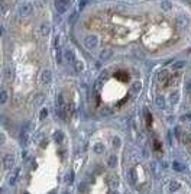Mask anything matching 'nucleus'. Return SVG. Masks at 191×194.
<instances>
[{
	"label": "nucleus",
	"instance_id": "obj_1",
	"mask_svg": "<svg viewBox=\"0 0 191 194\" xmlns=\"http://www.w3.org/2000/svg\"><path fill=\"white\" fill-rule=\"evenodd\" d=\"M33 13V5L30 2H23L20 6H19V15L20 16H30Z\"/></svg>",
	"mask_w": 191,
	"mask_h": 194
},
{
	"label": "nucleus",
	"instance_id": "obj_2",
	"mask_svg": "<svg viewBox=\"0 0 191 194\" xmlns=\"http://www.w3.org/2000/svg\"><path fill=\"white\" fill-rule=\"evenodd\" d=\"M84 45H85L87 49L93 51V49H96L97 45H99V38L96 36V35H87V36L84 38Z\"/></svg>",
	"mask_w": 191,
	"mask_h": 194
},
{
	"label": "nucleus",
	"instance_id": "obj_3",
	"mask_svg": "<svg viewBox=\"0 0 191 194\" xmlns=\"http://www.w3.org/2000/svg\"><path fill=\"white\" fill-rule=\"evenodd\" d=\"M70 7V0H55V9L58 13H65L67 9Z\"/></svg>",
	"mask_w": 191,
	"mask_h": 194
},
{
	"label": "nucleus",
	"instance_id": "obj_4",
	"mask_svg": "<svg viewBox=\"0 0 191 194\" xmlns=\"http://www.w3.org/2000/svg\"><path fill=\"white\" fill-rule=\"evenodd\" d=\"M64 58L67 60V62H68L70 65H74V64H75V61H77L74 51H72V49H70V48H67L65 51H64Z\"/></svg>",
	"mask_w": 191,
	"mask_h": 194
},
{
	"label": "nucleus",
	"instance_id": "obj_5",
	"mask_svg": "<svg viewBox=\"0 0 191 194\" xmlns=\"http://www.w3.org/2000/svg\"><path fill=\"white\" fill-rule=\"evenodd\" d=\"M51 81H52V74H51V71L49 70H43L41 73V83L42 84H51Z\"/></svg>",
	"mask_w": 191,
	"mask_h": 194
},
{
	"label": "nucleus",
	"instance_id": "obj_6",
	"mask_svg": "<svg viewBox=\"0 0 191 194\" xmlns=\"http://www.w3.org/2000/svg\"><path fill=\"white\" fill-rule=\"evenodd\" d=\"M175 25H177L178 28H184V26L188 25V19L185 18V16H182V15H179V16L175 18Z\"/></svg>",
	"mask_w": 191,
	"mask_h": 194
},
{
	"label": "nucleus",
	"instance_id": "obj_7",
	"mask_svg": "<svg viewBox=\"0 0 191 194\" xmlns=\"http://www.w3.org/2000/svg\"><path fill=\"white\" fill-rule=\"evenodd\" d=\"M39 32H41L42 36H45L49 33V23L48 22H42L41 26H39Z\"/></svg>",
	"mask_w": 191,
	"mask_h": 194
},
{
	"label": "nucleus",
	"instance_id": "obj_8",
	"mask_svg": "<svg viewBox=\"0 0 191 194\" xmlns=\"http://www.w3.org/2000/svg\"><path fill=\"white\" fill-rule=\"evenodd\" d=\"M62 57H64V54H62V49H61V47H55V60H57V62H58V64H61V62H62Z\"/></svg>",
	"mask_w": 191,
	"mask_h": 194
},
{
	"label": "nucleus",
	"instance_id": "obj_9",
	"mask_svg": "<svg viewBox=\"0 0 191 194\" xmlns=\"http://www.w3.org/2000/svg\"><path fill=\"white\" fill-rule=\"evenodd\" d=\"M13 164V157H10V155H6V157L3 158V165L5 167H7V168H10V165Z\"/></svg>",
	"mask_w": 191,
	"mask_h": 194
},
{
	"label": "nucleus",
	"instance_id": "obj_10",
	"mask_svg": "<svg viewBox=\"0 0 191 194\" xmlns=\"http://www.w3.org/2000/svg\"><path fill=\"white\" fill-rule=\"evenodd\" d=\"M161 9H162V10H165V12H168V10H171V9H172V5H171L168 0H164V2L161 3Z\"/></svg>",
	"mask_w": 191,
	"mask_h": 194
},
{
	"label": "nucleus",
	"instance_id": "obj_11",
	"mask_svg": "<svg viewBox=\"0 0 191 194\" xmlns=\"http://www.w3.org/2000/svg\"><path fill=\"white\" fill-rule=\"evenodd\" d=\"M72 67H74V70H75V71H77V73H81V71H83L84 70V65H83V62H81V61H75V64H74V65H72Z\"/></svg>",
	"mask_w": 191,
	"mask_h": 194
},
{
	"label": "nucleus",
	"instance_id": "obj_12",
	"mask_svg": "<svg viewBox=\"0 0 191 194\" xmlns=\"http://www.w3.org/2000/svg\"><path fill=\"white\" fill-rule=\"evenodd\" d=\"M179 78H181V75H179V73H175L174 74V77H171L169 78V81H168V84H177L179 81Z\"/></svg>",
	"mask_w": 191,
	"mask_h": 194
},
{
	"label": "nucleus",
	"instance_id": "obj_13",
	"mask_svg": "<svg viewBox=\"0 0 191 194\" xmlns=\"http://www.w3.org/2000/svg\"><path fill=\"white\" fill-rule=\"evenodd\" d=\"M167 78H168V74L165 73V71L159 73V75H158V81H161L162 84H165V83H167Z\"/></svg>",
	"mask_w": 191,
	"mask_h": 194
},
{
	"label": "nucleus",
	"instance_id": "obj_14",
	"mask_svg": "<svg viewBox=\"0 0 191 194\" xmlns=\"http://www.w3.org/2000/svg\"><path fill=\"white\" fill-rule=\"evenodd\" d=\"M54 138H55V140H57L58 144H61V142L64 140V133H62L61 130H57V133H55Z\"/></svg>",
	"mask_w": 191,
	"mask_h": 194
},
{
	"label": "nucleus",
	"instance_id": "obj_15",
	"mask_svg": "<svg viewBox=\"0 0 191 194\" xmlns=\"http://www.w3.org/2000/svg\"><path fill=\"white\" fill-rule=\"evenodd\" d=\"M110 55H112V51H109V49H104L102 54H100V58H102V60H106V58H109Z\"/></svg>",
	"mask_w": 191,
	"mask_h": 194
},
{
	"label": "nucleus",
	"instance_id": "obj_16",
	"mask_svg": "<svg viewBox=\"0 0 191 194\" xmlns=\"http://www.w3.org/2000/svg\"><path fill=\"white\" fill-rule=\"evenodd\" d=\"M156 104H158L161 109H164V107H165V99H164V97H158V99H156Z\"/></svg>",
	"mask_w": 191,
	"mask_h": 194
},
{
	"label": "nucleus",
	"instance_id": "obj_17",
	"mask_svg": "<svg viewBox=\"0 0 191 194\" xmlns=\"http://www.w3.org/2000/svg\"><path fill=\"white\" fill-rule=\"evenodd\" d=\"M6 100H7V91L2 90V103H6Z\"/></svg>",
	"mask_w": 191,
	"mask_h": 194
},
{
	"label": "nucleus",
	"instance_id": "obj_18",
	"mask_svg": "<svg viewBox=\"0 0 191 194\" xmlns=\"http://www.w3.org/2000/svg\"><path fill=\"white\" fill-rule=\"evenodd\" d=\"M47 116H48V110H47V109H42L41 115H39V119H41V120H43V119H45Z\"/></svg>",
	"mask_w": 191,
	"mask_h": 194
},
{
	"label": "nucleus",
	"instance_id": "obj_19",
	"mask_svg": "<svg viewBox=\"0 0 191 194\" xmlns=\"http://www.w3.org/2000/svg\"><path fill=\"white\" fill-rule=\"evenodd\" d=\"M85 3H87V0H78V9H80V10H81V9H84Z\"/></svg>",
	"mask_w": 191,
	"mask_h": 194
},
{
	"label": "nucleus",
	"instance_id": "obj_20",
	"mask_svg": "<svg viewBox=\"0 0 191 194\" xmlns=\"http://www.w3.org/2000/svg\"><path fill=\"white\" fill-rule=\"evenodd\" d=\"M94 151L100 154V152H103V146L100 145V144H97V145H94Z\"/></svg>",
	"mask_w": 191,
	"mask_h": 194
},
{
	"label": "nucleus",
	"instance_id": "obj_21",
	"mask_svg": "<svg viewBox=\"0 0 191 194\" xmlns=\"http://www.w3.org/2000/svg\"><path fill=\"white\" fill-rule=\"evenodd\" d=\"M181 67H184V62H182V61H178V62L175 64V68H181Z\"/></svg>",
	"mask_w": 191,
	"mask_h": 194
},
{
	"label": "nucleus",
	"instance_id": "obj_22",
	"mask_svg": "<svg viewBox=\"0 0 191 194\" xmlns=\"http://www.w3.org/2000/svg\"><path fill=\"white\" fill-rule=\"evenodd\" d=\"M187 90L191 91V81H188V84H187Z\"/></svg>",
	"mask_w": 191,
	"mask_h": 194
},
{
	"label": "nucleus",
	"instance_id": "obj_23",
	"mask_svg": "<svg viewBox=\"0 0 191 194\" xmlns=\"http://www.w3.org/2000/svg\"><path fill=\"white\" fill-rule=\"evenodd\" d=\"M49 194H55V191H52V193H49Z\"/></svg>",
	"mask_w": 191,
	"mask_h": 194
}]
</instances>
